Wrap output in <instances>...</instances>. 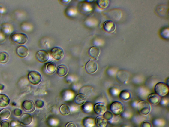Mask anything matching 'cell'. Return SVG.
<instances>
[{
    "instance_id": "3957f363",
    "label": "cell",
    "mask_w": 169,
    "mask_h": 127,
    "mask_svg": "<svg viewBox=\"0 0 169 127\" xmlns=\"http://www.w3.org/2000/svg\"><path fill=\"white\" fill-rule=\"evenodd\" d=\"M10 39L13 42L17 43L20 45H24L27 42L28 37L24 33H14L11 35Z\"/></svg>"
},
{
    "instance_id": "5bb4252c",
    "label": "cell",
    "mask_w": 169,
    "mask_h": 127,
    "mask_svg": "<svg viewBox=\"0 0 169 127\" xmlns=\"http://www.w3.org/2000/svg\"><path fill=\"white\" fill-rule=\"evenodd\" d=\"M45 69L46 72L48 74H53L57 70V66L54 62H49L46 64Z\"/></svg>"
},
{
    "instance_id": "f546056e",
    "label": "cell",
    "mask_w": 169,
    "mask_h": 127,
    "mask_svg": "<svg viewBox=\"0 0 169 127\" xmlns=\"http://www.w3.org/2000/svg\"><path fill=\"white\" fill-rule=\"evenodd\" d=\"M36 107L39 109H42L44 107L45 103L44 101L41 100H38L35 102Z\"/></svg>"
},
{
    "instance_id": "cb8c5ba5",
    "label": "cell",
    "mask_w": 169,
    "mask_h": 127,
    "mask_svg": "<svg viewBox=\"0 0 169 127\" xmlns=\"http://www.w3.org/2000/svg\"><path fill=\"white\" fill-rule=\"evenodd\" d=\"M60 111L62 115L65 116L68 115L70 113L71 110L68 105L63 104L60 107Z\"/></svg>"
},
{
    "instance_id": "d6a6232c",
    "label": "cell",
    "mask_w": 169,
    "mask_h": 127,
    "mask_svg": "<svg viewBox=\"0 0 169 127\" xmlns=\"http://www.w3.org/2000/svg\"><path fill=\"white\" fill-rule=\"evenodd\" d=\"M168 29H165L164 30L162 31L161 33V36L164 38H168Z\"/></svg>"
},
{
    "instance_id": "7a4b0ae2",
    "label": "cell",
    "mask_w": 169,
    "mask_h": 127,
    "mask_svg": "<svg viewBox=\"0 0 169 127\" xmlns=\"http://www.w3.org/2000/svg\"><path fill=\"white\" fill-rule=\"evenodd\" d=\"M155 91L156 94L159 96H166L169 92V88L167 85L163 82L157 83L155 87Z\"/></svg>"
},
{
    "instance_id": "d590c367",
    "label": "cell",
    "mask_w": 169,
    "mask_h": 127,
    "mask_svg": "<svg viewBox=\"0 0 169 127\" xmlns=\"http://www.w3.org/2000/svg\"><path fill=\"white\" fill-rule=\"evenodd\" d=\"M65 127H77L75 123L73 122H69L66 125Z\"/></svg>"
},
{
    "instance_id": "52a82bcc",
    "label": "cell",
    "mask_w": 169,
    "mask_h": 127,
    "mask_svg": "<svg viewBox=\"0 0 169 127\" xmlns=\"http://www.w3.org/2000/svg\"><path fill=\"white\" fill-rule=\"evenodd\" d=\"M98 68L97 63L92 59H91L86 63L85 66L86 71L89 74H93L97 72Z\"/></svg>"
},
{
    "instance_id": "1f68e13d",
    "label": "cell",
    "mask_w": 169,
    "mask_h": 127,
    "mask_svg": "<svg viewBox=\"0 0 169 127\" xmlns=\"http://www.w3.org/2000/svg\"><path fill=\"white\" fill-rule=\"evenodd\" d=\"M13 113H14L15 116L17 117H20L22 115L23 112L21 109L17 108L14 110Z\"/></svg>"
},
{
    "instance_id": "603a6c76",
    "label": "cell",
    "mask_w": 169,
    "mask_h": 127,
    "mask_svg": "<svg viewBox=\"0 0 169 127\" xmlns=\"http://www.w3.org/2000/svg\"><path fill=\"white\" fill-rule=\"evenodd\" d=\"M10 115H11V112L8 109H3L0 111V118L2 119H8Z\"/></svg>"
},
{
    "instance_id": "ab89813d",
    "label": "cell",
    "mask_w": 169,
    "mask_h": 127,
    "mask_svg": "<svg viewBox=\"0 0 169 127\" xmlns=\"http://www.w3.org/2000/svg\"><path fill=\"white\" fill-rule=\"evenodd\" d=\"M14 127H22L21 126L17 125V126H15Z\"/></svg>"
},
{
    "instance_id": "f35d334b",
    "label": "cell",
    "mask_w": 169,
    "mask_h": 127,
    "mask_svg": "<svg viewBox=\"0 0 169 127\" xmlns=\"http://www.w3.org/2000/svg\"><path fill=\"white\" fill-rule=\"evenodd\" d=\"M5 88V86L4 85L0 84V91H3Z\"/></svg>"
},
{
    "instance_id": "4fadbf2b",
    "label": "cell",
    "mask_w": 169,
    "mask_h": 127,
    "mask_svg": "<svg viewBox=\"0 0 169 127\" xmlns=\"http://www.w3.org/2000/svg\"><path fill=\"white\" fill-rule=\"evenodd\" d=\"M20 121L23 125H30L32 122V117L30 114L25 113L20 118Z\"/></svg>"
},
{
    "instance_id": "4316f807",
    "label": "cell",
    "mask_w": 169,
    "mask_h": 127,
    "mask_svg": "<svg viewBox=\"0 0 169 127\" xmlns=\"http://www.w3.org/2000/svg\"><path fill=\"white\" fill-rule=\"evenodd\" d=\"M92 108V105L90 103L86 102L82 105V109L85 113H88L91 111Z\"/></svg>"
},
{
    "instance_id": "d6986e66",
    "label": "cell",
    "mask_w": 169,
    "mask_h": 127,
    "mask_svg": "<svg viewBox=\"0 0 169 127\" xmlns=\"http://www.w3.org/2000/svg\"><path fill=\"white\" fill-rule=\"evenodd\" d=\"M95 123L98 127H106L107 124V121L104 116H99L96 118Z\"/></svg>"
},
{
    "instance_id": "9c48e42d",
    "label": "cell",
    "mask_w": 169,
    "mask_h": 127,
    "mask_svg": "<svg viewBox=\"0 0 169 127\" xmlns=\"http://www.w3.org/2000/svg\"><path fill=\"white\" fill-rule=\"evenodd\" d=\"M36 58L40 62L44 63L48 60L49 56L47 51L45 50H41L36 53Z\"/></svg>"
},
{
    "instance_id": "8fae6325",
    "label": "cell",
    "mask_w": 169,
    "mask_h": 127,
    "mask_svg": "<svg viewBox=\"0 0 169 127\" xmlns=\"http://www.w3.org/2000/svg\"><path fill=\"white\" fill-rule=\"evenodd\" d=\"M116 28V26L115 23L110 20L105 22L104 25V29L108 33L114 32L115 31Z\"/></svg>"
},
{
    "instance_id": "836d02e7",
    "label": "cell",
    "mask_w": 169,
    "mask_h": 127,
    "mask_svg": "<svg viewBox=\"0 0 169 127\" xmlns=\"http://www.w3.org/2000/svg\"><path fill=\"white\" fill-rule=\"evenodd\" d=\"M119 92L117 88H112L110 90L111 94L113 96H117Z\"/></svg>"
},
{
    "instance_id": "9a60e30c",
    "label": "cell",
    "mask_w": 169,
    "mask_h": 127,
    "mask_svg": "<svg viewBox=\"0 0 169 127\" xmlns=\"http://www.w3.org/2000/svg\"><path fill=\"white\" fill-rule=\"evenodd\" d=\"M11 100L8 96L5 94H0V107L5 108L10 104Z\"/></svg>"
},
{
    "instance_id": "484cf974",
    "label": "cell",
    "mask_w": 169,
    "mask_h": 127,
    "mask_svg": "<svg viewBox=\"0 0 169 127\" xmlns=\"http://www.w3.org/2000/svg\"><path fill=\"white\" fill-rule=\"evenodd\" d=\"M9 59V56L8 53L4 52H0V62L5 64L8 62Z\"/></svg>"
},
{
    "instance_id": "4dcf8cb0",
    "label": "cell",
    "mask_w": 169,
    "mask_h": 127,
    "mask_svg": "<svg viewBox=\"0 0 169 127\" xmlns=\"http://www.w3.org/2000/svg\"><path fill=\"white\" fill-rule=\"evenodd\" d=\"M1 127H11V123L6 120H3L0 123Z\"/></svg>"
},
{
    "instance_id": "44dd1931",
    "label": "cell",
    "mask_w": 169,
    "mask_h": 127,
    "mask_svg": "<svg viewBox=\"0 0 169 127\" xmlns=\"http://www.w3.org/2000/svg\"><path fill=\"white\" fill-rule=\"evenodd\" d=\"M68 69L67 67L64 65L59 66L57 69L58 75L61 77L64 76L68 74Z\"/></svg>"
},
{
    "instance_id": "83f0119b",
    "label": "cell",
    "mask_w": 169,
    "mask_h": 127,
    "mask_svg": "<svg viewBox=\"0 0 169 127\" xmlns=\"http://www.w3.org/2000/svg\"><path fill=\"white\" fill-rule=\"evenodd\" d=\"M97 4L99 7L102 9H105L108 6L109 1L105 0V1H97Z\"/></svg>"
},
{
    "instance_id": "2e32d148",
    "label": "cell",
    "mask_w": 169,
    "mask_h": 127,
    "mask_svg": "<svg viewBox=\"0 0 169 127\" xmlns=\"http://www.w3.org/2000/svg\"><path fill=\"white\" fill-rule=\"evenodd\" d=\"M89 54L93 58L97 60L100 54V49L97 46L92 47L89 50Z\"/></svg>"
},
{
    "instance_id": "e575fe53",
    "label": "cell",
    "mask_w": 169,
    "mask_h": 127,
    "mask_svg": "<svg viewBox=\"0 0 169 127\" xmlns=\"http://www.w3.org/2000/svg\"><path fill=\"white\" fill-rule=\"evenodd\" d=\"M141 127H152V125L150 122L145 121L142 122Z\"/></svg>"
},
{
    "instance_id": "277c9868",
    "label": "cell",
    "mask_w": 169,
    "mask_h": 127,
    "mask_svg": "<svg viewBox=\"0 0 169 127\" xmlns=\"http://www.w3.org/2000/svg\"><path fill=\"white\" fill-rule=\"evenodd\" d=\"M29 81L32 84L37 85L40 83L42 79V77L40 73L36 71L30 72L28 75Z\"/></svg>"
},
{
    "instance_id": "e0dca14e",
    "label": "cell",
    "mask_w": 169,
    "mask_h": 127,
    "mask_svg": "<svg viewBox=\"0 0 169 127\" xmlns=\"http://www.w3.org/2000/svg\"><path fill=\"white\" fill-rule=\"evenodd\" d=\"M116 78L119 81L124 83L128 80V75L126 72L123 70H121L118 72Z\"/></svg>"
},
{
    "instance_id": "30bf717a",
    "label": "cell",
    "mask_w": 169,
    "mask_h": 127,
    "mask_svg": "<svg viewBox=\"0 0 169 127\" xmlns=\"http://www.w3.org/2000/svg\"><path fill=\"white\" fill-rule=\"evenodd\" d=\"M94 110L97 114L102 115L104 114L107 111V107L104 103H98L95 105Z\"/></svg>"
},
{
    "instance_id": "6da1fadb",
    "label": "cell",
    "mask_w": 169,
    "mask_h": 127,
    "mask_svg": "<svg viewBox=\"0 0 169 127\" xmlns=\"http://www.w3.org/2000/svg\"><path fill=\"white\" fill-rule=\"evenodd\" d=\"M137 107L139 113L143 116L148 115L151 110L150 103L145 100H142L139 102L137 104Z\"/></svg>"
},
{
    "instance_id": "ac0fdd59",
    "label": "cell",
    "mask_w": 169,
    "mask_h": 127,
    "mask_svg": "<svg viewBox=\"0 0 169 127\" xmlns=\"http://www.w3.org/2000/svg\"><path fill=\"white\" fill-rule=\"evenodd\" d=\"M148 102L151 104L157 105L161 101L160 96L155 93H152L148 96Z\"/></svg>"
},
{
    "instance_id": "74e56055",
    "label": "cell",
    "mask_w": 169,
    "mask_h": 127,
    "mask_svg": "<svg viewBox=\"0 0 169 127\" xmlns=\"http://www.w3.org/2000/svg\"><path fill=\"white\" fill-rule=\"evenodd\" d=\"M11 125L12 127H15L17 125V122L15 121H12L11 123Z\"/></svg>"
},
{
    "instance_id": "7c38bea8",
    "label": "cell",
    "mask_w": 169,
    "mask_h": 127,
    "mask_svg": "<svg viewBox=\"0 0 169 127\" xmlns=\"http://www.w3.org/2000/svg\"><path fill=\"white\" fill-rule=\"evenodd\" d=\"M16 53L20 57L24 58L28 55L29 50L26 46L21 45L18 46L17 49Z\"/></svg>"
},
{
    "instance_id": "7402d4cb",
    "label": "cell",
    "mask_w": 169,
    "mask_h": 127,
    "mask_svg": "<svg viewBox=\"0 0 169 127\" xmlns=\"http://www.w3.org/2000/svg\"><path fill=\"white\" fill-rule=\"evenodd\" d=\"M120 99L123 101H127L131 98V93L126 90H123L119 94Z\"/></svg>"
},
{
    "instance_id": "8d00e7d4",
    "label": "cell",
    "mask_w": 169,
    "mask_h": 127,
    "mask_svg": "<svg viewBox=\"0 0 169 127\" xmlns=\"http://www.w3.org/2000/svg\"><path fill=\"white\" fill-rule=\"evenodd\" d=\"M160 101L161 104L164 105L166 104V103L167 102V100L166 99L163 98Z\"/></svg>"
},
{
    "instance_id": "d4e9b609",
    "label": "cell",
    "mask_w": 169,
    "mask_h": 127,
    "mask_svg": "<svg viewBox=\"0 0 169 127\" xmlns=\"http://www.w3.org/2000/svg\"><path fill=\"white\" fill-rule=\"evenodd\" d=\"M83 123L85 127H92L95 125L94 119L89 118H86L84 119Z\"/></svg>"
},
{
    "instance_id": "60d3db41",
    "label": "cell",
    "mask_w": 169,
    "mask_h": 127,
    "mask_svg": "<svg viewBox=\"0 0 169 127\" xmlns=\"http://www.w3.org/2000/svg\"><path fill=\"white\" fill-rule=\"evenodd\" d=\"M0 93H1V91H0Z\"/></svg>"
},
{
    "instance_id": "f1b7e54d",
    "label": "cell",
    "mask_w": 169,
    "mask_h": 127,
    "mask_svg": "<svg viewBox=\"0 0 169 127\" xmlns=\"http://www.w3.org/2000/svg\"><path fill=\"white\" fill-rule=\"evenodd\" d=\"M104 117L107 121H110L113 118V115L112 112L107 111L104 113Z\"/></svg>"
},
{
    "instance_id": "ffe728a7",
    "label": "cell",
    "mask_w": 169,
    "mask_h": 127,
    "mask_svg": "<svg viewBox=\"0 0 169 127\" xmlns=\"http://www.w3.org/2000/svg\"><path fill=\"white\" fill-rule=\"evenodd\" d=\"M87 98L85 95L83 93H80L75 97L74 102L76 104L81 105L83 104L86 101Z\"/></svg>"
},
{
    "instance_id": "8992f818",
    "label": "cell",
    "mask_w": 169,
    "mask_h": 127,
    "mask_svg": "<svg viewBox=\"0 0 169 127\" xmlns=\"http://www.w3.org/2000/svg\"><path fill=\"white\" fill-rule=\"evenodd\" d=\"M51 53L53 57L57 60H61L64 55L63 49L59 47L53 48L51 50Z\"/></svg>"
},
{
    "instance_id": "5b68a950",
    "label": "cell",
    "mask_w": 169,
    "mask_h": 127,
    "mask_svg": "<svg viewBox=\"0 0 169 127\" xmlns=\"http://www.w3.org/2000/svg\"><path fill=\"white\" fill-rule=\"evenodd\" d=\"M110 109L112 112L116 115L121 114L124 109V106L119 101L113 102L110 106Z\"/></svg>"
},
{
    "instance_id": "ba28073f",
    "label": "cell",
    "mask_w": 169,
    "mask_h": 127,
    "mask_svg": "<svg viewBox=\"0 0 169 127\" xmlns=\"http://www.w3.org/2000/svg\"><path fill=\"white\" fill-rule=\"evenodd\" d=\"M22 107L26 112L32 113L35 111V106L34 103L30 100H26L23 102Z\"/></svg>"
}]
</instances>
